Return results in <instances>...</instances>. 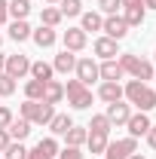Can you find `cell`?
<instances>
[{"instance_id": "1", "label": "cell", "mask_w": 156, "mask_h": 159, "mask_svg": "<svg viewBox=\"0 0 156 159\" xmlns=\"http://www.w3.org/2000/svg\"><path fill=\"white\" fill-rule=\"evenodd\" d=\"M122 98L129 101L132 107H138L141 113H150L156 107V89H150V86L141 83V80H129V83L122 86Z\"/></svg>"}, {"instance_id": "2", "label": "cell", "mask_w": 156, "mask_h": 159, "mask_svg": "<svg viewBox=\"0 0 156 159\" xmlns=\"http://www.w3.org/2000/svg\"><path fill=\"white\" fill-rule=\"evenodd\" d=\"M64 95H67V104H71L74 110H89V107H92V89L83 86L80 80H67Z\"/></svg>"}, {"instance_id": "3", "label": "cell", "mask_w": 156, "mask_h": 159, "mask_svg": "<svg viewBox=\"0 0 156 159\" xmlns=\"http://www.w3.org/2000/svg\"><path fill=\"white\" fill-rule=\"evenodd\" d=\"M132 153H138V138H119V141H107L104 159H129Z\"/></svg>"}, {"instance_id": "4", "label": "cell", "mask_w": 156, "mask_h": 159, "mask_svg": "<svg viewBox=\"0 0 156 159\" xmlns=\"http://www.w3.org/2000/svg\"><path fill=\"white\" fill-rule=\"evenodd\" d=\"M3 74H9L12 80H21L31 74V58L28 55H6V67H3Z\"/></svg>"}, {"instance_id": "5", "label": "cell", "mask_w": 156, "mask_h": 159, "mask_svg": "<svg viewBox=\"0 0 156 159\" xmlns=\"http://www.w3.org/2000/svg\"><path fill=\"white\" fill-rule=\"evenodd\" d=\"M101 31H104V37L110 40H126V34H129V25H126V19L122 16H104V25H101Z\"/></svg>"}, {"instance_id": "6", "label": "cell", "mask_w": 156, "mask_h": 159, "mask_svg": "<svg viewBox=\"0 0 156 159\" xmlns=\"http://www.w3.org/2000/svg\"><path fill=\"white\" fill-rule=\"evenodd\" d=\"M61 43H64L67 52H83L86 43H89V34H86L83 28H67V31L61 34Z\"/></svg>"}, {"instance_id": "7", "label": "cell", "mask_w": 156, "mask_h": 159, "mask_svg": "<svg viewBox=\"0 0 156 159\" xmlns=\"http://www.w3.org/2000/svg\"><path fill=\"white\" fill-rule=\"evenodd\" d=\"M55 156H58V141L52 138V135L49 138H40L37 147L28 150V159H55Z\"/></svg>"}, {"instance_id": "8", "label": "cell", "mask_w": 156, "mask_h": 159, "mask_svg": "<svg viewBox=\"0 0 156 159\" xmlns=\"http://www.w3.org/2000/svg\"><path fill=\"white\" fill-rule=\"evenodd\" d=\"M77 80L83 83V86H92L95 80H101L98 77V61L95 58H77Z\"/></svg>"}, {"instance_id": "9", "label": "cell", "mask_w": 156, "mask_h": 159, "mask_svg": "<svg viewBox=\"0 0 156 159\" xmlns=\"http://www.w3.org/2000/svg\"><path fill=\"white\" fill-rule=\"evenodd\" d=\"M104 116L110 119V125H126L129 116H132V104L129 101H113V104H107V113Z\"/></svg>"}, {"instance_id": "10", "label": "cell", "mask_w": 156, "mask_h": 159, "mask_svg": "<svg viewBox=\"0 0 156 159\" xmlns=\"http://www.w3.org/2000/svg\"><path fill=\"white\" fill-rule=\"evenodd\" d=\"M92 52H95L101 61L117 58V55H119V43H117V40H110V37H98L95 43H92Z\"/></svg>"}, {"instance_id": "11", "label": "cell", "mask_w": 156, "mask_h": 159, "mask_svg": "<svg viewBox=\"0 0 156 159\" xmlns=\"http://www.w3.org/2000/svg\"><path fill=\"white\" fill-rule=\"evenodd\" d=\"M126 125H129V138H141V135H147V132H150V125H153V122H150L147 113H141V110H138V113L129 116Z\"/></svg>"}, {"instance_id": "12", "label": "cell", "mask_w": 156, "mask_h": 159, "mask_svg": "<svg viewBox=\"0 0 156 159\" xmlns=\"http://www.w3.org/2000/svg\"><path fill=\"white\" fill-rule=\"evenodd\" d=\"M98 77L107 80V83H119L126 74H122V67H119L117 58H107V61H101V64H98Z\"/></svg>"}, {"instance_id": "13", "label": "cell", "mask_w": 156, "mask_h": 159, "mask_svg": "<svg viewBox=\"0 0 156 159\" xmlns=\"http://www.w3.org/2000/svg\"><path fill=\"white\" fill-rule=\"evenodd\" d=\"M31 40L37 43L40 49H49V46H55L58 34H55V28H46V25H40V28H34V31H31Z\"/></svg>"}, {"instance_id": "14", "label": "cell", "mask_w": 156, "mask_h": 159, "mask_svg": "<svg viewBox=\"0 0 156 159\" xmlns=\"http://www.w3.org/2000/svg\"><path fill=\"white\" fill-rule=\"evenodd\" d=\"M52 116H55V104L37 101V104H34V113H31V125H49Z\"/></svg>"}, {"instance_id": "15", "label": "cell", "mask_w": 156, "mask_h": 159, "mask_svg": "<svg viewBox=\"0 0 156 159\" xmlns=\"http://www.w3.org/2000/svg\"><path fill=\"white\" fill-rule=\"evenodd\" d=\"M98 98L104 101V104L122 101V86H119V83H107V80H101V86H98Z\"/></svg>"}, {"instance_id": "16", "label": "cell", "mask_w": 156, "mask_h": 159, "mask_svg": "<svg viewBox=\"0 0 156 159\" xmlns=\"http://www.w3.org/2000/svg\"><path fill=\"white\" fill-rule=\"evenodd\" d=\"M74 67H77V52H67V49H61L55 55V61H52V70L55 74H71Z\"/></svg>"}, {"instance_id": "17", "label": "cell", "mask_w": 156, "mask_h": 159, "mask_svg": "<svg viewBox=\"0 0 156 159\" xmlns=\"http://www.w3.org/2000/svg\"><path fill=\"white\" fill-rule=\"evenodd\" d=\"M64 98V86H61L58 80H46V86H43V101L46 104H61Z\"/></svg>"}, {"instance_id": "18", "label": "cell", "mask_w": 156, "mask_h": 159, "mask_svg": "<svg viewBox=\"0 0 156 159\" xmlns=\"http://www.w3.org/2000/svg\"><path fill=\"white\" fill-rule=\"evenodd\" d=\"M86 138H89V129H86V125H71V129L64 132V144H67V147H83Z\"/></svg>"}, {"instance_id": "19", "label": "cell", "mask_w": 156, "mask_h": 159, "mask_svg": "<svg viewBox=\"0 0 156 159\" xmlns=\"http://www.w3.org/2000/svg\"><path fill=\"white\" fill-rule=\"evenodd\" d=\"M31 25H28V19H16L12 25H9V37L16 40V43H25V40H31Z\"/></svg>"}, {"instance_id": "20", "label": "cell", "mask_w": 156, "mask_h": 159, "mask_svg": "<svg viewBox=\"0 0 156 159\" xmlns=\"http://www.w3.org/2000/svg\"><path fill=\"white\" fill-rule=\"evenodd\" d=\"M6 132H9V138H12V141H25L28 135H31V122H28V119H21V116H16L12 122H9V129H6Z\"/></svg>"}, {"instance_id": "21", "label": "cell", "mask_w": 156, "mask_h": 159, "mask_svg": "<svg viewBox=\"0 0 156 159\" xmlns=\"http://www.w3.org/2000/svg\"><path fill=\"white\" fill-rule=\"evenodd\" d=\"M153 77H156V67H153V61H144V58H138L135 70H132V80H141V83H150Z\"/></svg>"}, {"instance_id": "22", "label": "cell", "mask_w": 156, "mask_h": 159, "mask_svg": "<svg viewBox=\"0 0 156 159\" xmlns=\"http://www.w3.org/2000/svg\"><path fill=\"white\" fill-rule=\"evenodd\" d=\"M122 19H126L129 28H138V25H144V19H147V9L144 6H126L122 9Z\"/></svg>"}, {"instance_id": "23", "label": "cell", "mask_w": 156, "mask_h": 159, "mask_svg": "<svg viewBox=\"0 0 156 159\" xmlns=\"http://www.w3.org/2000/svg\"><path fill=\"white\" fill-rule=\"evenodd\" d=\"M74 125V119L67 116V113H55V116L49 119V132H52V138H58V135H64L67 129Z\"/></svg>"}, {"instance_id": "24", "label": "cell", "mask_w": 156, "mask_h": 159, "mask_svg": "<svg viewBox=\"0 0 156 159\" xmlns=\"http://www.w3.org/2000/svg\"><path fill=\"white\" fill-rule=\"evenodd\" d=\"M58 12L61 19H77L83 16V0H58Z\"/></svg>"}, {"instance_id": "25", "label": "cell", "mask_w": 156, "mask_h": 159, "mask_svg": "<svg viewBox=\"0 0 156 159\" xmlns=\"http://www.w3.org/2000/svg\"><path fill=\"white\" fill-rule=\"evenodd\" d=\"M101 25H104V16L101 12H83L80 16V28L89 34V31H101Z\"/></svg>"}, {"instance_id": "26", "label": "cell", "mask_w": 156, "mask_h": 159, "mask_svg": "<svg viewBox=\"0 0 156 159\" xmlns=\"http://www.w3.org/2000/svg\"><path fill=\"white\" fill-rule=\"evenodd\" d=\"M107 141H110V135L89 132V138H86V147H89V153H101V156H104V150H107Z\"/></svg>"}, {"instance_id": "27", "label": "cell", "mask_w": 156, "mask_h": 159, "mask_svg": "<svg viewBox=\"0 0 156 159\" xmlns=\"http://www.w3.org/2000/svg\"><path fill=\"white\" fill-rule=\"evenodd\" d=\"M31 16V0H9V19H28Z\"/></svg>"}, {"instance_id": "28", "label": "cell", "mask_w": 156, "mask_h": 159, "mask_svg": "<svg viewBox=\"0 0 156 159\" xmlns=\"http://www.w3.org/2000/svg\"><path fill=\"white\" fill-rule=\"evenodd\" d=\"M40 25H46V28H58V25H61L58 6H43V12H40Z\"/></svg>"}, {"instance_id": "29", "label": "cell", "mask_w": 156, "mask_h": 159, "mask_svg": "<svg viewBox=\"0 0 156 159\" xmlns=\"http://www.w3.org/2000/svg\"><path fill=\"white\" fill-rule=\"evenodd\" d=\"M86 129H89V132H98V135H110V129H113V125H110V119L104 116V113H95L92 122H89Z\"/></svg>"}, {"instance_id": "30", "label": "cell", "mask_w": 156, "mask_h": 159, "mask_svg": "<svg viewBox=\"0 0 156 159\" xmlns=\"http://www.w3.org/2000/svg\"><path fill=\"white\" fill-rule=\"evenodd\" d=\"M52 74H55L52 64H46V61H31V77L34 80H43V83H46V80H52Z\"/></svg>"}, {"instance_id": "31", "label": "cell", "mask_w": 156, "mask_h": 159, "mask_svg": "<svg viewBox=\"0 0 156 159\" xmlns=\"http://www.w3.org/2000/svg\"><path fill=\"white\" fill-rule=\"evenodd\" d=\"M43 86H46V83H43V80H28V83H25V98H31V101H43Z\"/></svg>"}, {"instance_id": "32", "label": "cell", "mask_w": 156, "mask_h": 159, "mask_svg": "<svg viewBox=\"0 0 156 159\" xmlns=\"http://www.w3.org/2000/svg\"><path fill=\"white\" fill-rule=\"evenodd\" d=\"M3 159H28V147L21 141H9V147L3 150Z\"/></svg>"}, {"instance_id": "33", "label": "cell", "mask_w": 156, "mask_h": 159, "mask_svg": "<svg viewBox=\"0 0 156 159\" xmlns=\"http://www.w3.org/2000/svg\"><path fill=\"white\" fill-rule=\"evenodd\" d=\"M119 67H122V74H132L135 70V64H138V55H132V52H119Z\"/></svg>"}, {"instance_id": "34", "label": "cell", "mask_w": 156, "mask_h": 159, "mask_svg": "<svg viewBox=\"0 0 156 159\" xmlns=\"http://www.w3.org/2000/svg\"><path fill=\"white\" fill-rule=\"evenodd\" d=\"M12 92H16V80L9 74H0V98H9Z\"/></svg>"}, {"instance_id": "35", "label": "cell", "mask_w": 156, "mask_h": 159, "mask_svg": "<svg viewBox=\"0 0 156 159\" xmlns=\"http://www.w3.org/2000/svg\"><path fill=\"white\" fill-rule=\"evenodd\" d=\"M119 6H122L119 0H98V9H101V16H117Z\"/></svg>"}, {"instance_id": "36", "label": "cell", "mask_w": 156, "mask_h": 159, "mask_svg": "<svg viewBox=\"0 0 156 159\" xmlns=\"http://www.w3.org/2000/svg\"><path fill=\"white\" fill-rule=\"evenodd\" d=\"M58 159H83V150H80V147H67V144H64V150H58Z\"/></svg>"}, {"instance_id": "37", "label": "cell", "mask_w": 156, "mask_h": 159, "mask_svg": "<svg viewBox=\"0 0 156 159\" xmlns=\"http://www.w3.org/2000/svg\"><path fill=\"white\" fill-rule=\"evenodd\" d=\"M12 119H16V113H12L9 107H0V129H9Z\"/></svg>"}, {"instance_id": "38", "label": "cell", "mask_w": 156, "mask_h": 159, "mask_svg": "<svg viewBox=\"0 0 156 159\" xmlns=\"http://www.w3.org/2000/svg\"><path fill=\"white\" fill-rule=\"evenodd\" d=\"M6 19H9V0H0V28L6 25Z\"/></svg>"}, {"instance_id": "39", "label": "cell", "mask_w": 156, "mask_h": 159, "mask_svg": "<svg viewBox=\"0 0 156 159\" xmlns=\"http://www.w3.org/2000/svg\"><path fill=\"white\" fill-rule=\"evenodd\" d=\"M9 132H6V129H0V153H3V150H6V147H9Z\"/></svg>"}, {"instance_id": "40", "label": "cell", "mask_w": 156, "mask_h": 159, "mask_svg": "<svg viewBox=\"0 0 156 159\" xmlns=\"http://www.w3.org/2000/svg\"><path fill=\"white\" fill-rule=\"evenodd\" d=\"M144 138H147V144H150V147L156 150V125H150V132H147Z\"/></svg>"}, {"instance_id": "41", "label": "cell", "mask_w": 156, "mask_h": 159, "mask_svg": "<svg viewBox=\"0 0 156 159\" xmlns=\"http://www.w3.org/2000/svg\"><path fill=\"white\" fill-rule=\"evenodd\" d=\"M119 3H122V9H126V6H144L141 0H119Z\"/></svg>"}, {"instance_id": "42", "label": "cell", "mask_w": 156, "mask_h": 159, "mask_svg": "<svg viewBox=\"0 0 156 159\" xmlns=\"http://www.w3.org/2000/svg\"><path fill=\"white\" fill-rule=\"evenodd\" d=\"M144 3V9H156V0H141Z\"/></svg>"}, {"instance_id": "43", "label": "cell", "mask_w": 156, "mask_h": 159, "mask_svg": "<svg viewBox=\"0 0 156 159\" xmlns=\"http://www.w3.org/2000/svg\"><path fill=\"white\" fill-rule=\"evenodd\" d=\"M3 67H6V55L0 52V74H3Z\"/></svg>"}, {"instance_id": "44", "label": "cell", "mask_w": 156, "mask_h": 159, "mask_svg": "<svg viewBox=\"0 0 156 159\" xmlns=\"http://www.w3.org/2000/svg\"><path fill=\"white\" fill-rule=\"evenodd\" d=\"M46 3H49V6H58V0H46Z\"/></svg>"}, {"instance_id": "45", "label": "cell", "mask_w": 156, "mask_h": 159, "mask_svg": "<svg viewBox=\"0 0 156 159\" xmlns=\"http://www.w3.org/2000/svg\"><path fill=\"white\" fill-rule=\"evenodd\" d=\"M129 159H144V156H138V153H132V156H129Z\"/></svg>"}, {"instance_id": "46", "label": "cell", "mask_w": 156, "mask_h": 159, "mask_svg": "<svg viewBox=\"0 0 156 159\" xmlns=\"http://www.w3.org/2000/svg\"><path fill=\"white\" fill-rule=\"evenodd\" d=\"M153 64H156V52H153Z\"/></svg>"}, {"instance_id": "47", "label": "cell", "mask_w": 156, "mask_h": 159, "mask_svg": "<svg viewBox=\"0 0 156 159\" xmlns=\"http://www.w3.org/2000/svg\"><path fill=\"white\" fill-rule=\"evenodd\" d=\"M0 43H3V34H0Z\"/></svg>"}, {"instance_id": "48", "label": "cell", "mask_w": 156, "mask_h": 159, "mask_svg": "<svg viewBox=\"0 0 156 159\" xmlns=\"http://www.w3.org/2000/svg\"><path fill=\"white\" fill-rule=\"evenodd\" d=\"M83 159H86V156H83Z\"/></svg>"}, {"instance_id": "49", "label": "cell", "mask_w": 156, "mask_h": 159, "mask_svg": "<svg viewBox=\"0 0 156 159\" xmlns=\"http://www.w3.org/2000/svg\"><path fill=\"white\" fill-rule=\"evenodd\" d=\"M153 80H156V77H153Z\"/></svg>"}]
</instances>
